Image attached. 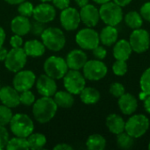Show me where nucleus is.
<instances>
[{
    "label": "nucleus",
    "instance_id": "obj_1",
    "mask_svg": "<svg viewBox=\"0 0 150 150\" xmlns=\"http://www.w3.org/2000/svg\"><path fill=\"white\" fill-rule=\"evenodd\" d=\"M58 106L51 97H42L33 105V115L40 124L49 122L56 114Z\"/></svg>",
    "mask_w": 150,
    "mask_h": 150
},
{
    "label": "nucleus",
    "instance_id": "obj_2",
    "mask_svg": "<svg viewBox=\"0 0 150 150\" xmlns=\"http://www.w3.org/2000/svg\"><path fill=\"white\" fill-rule=\"evenodd\" d=\"M11 133L18 137L27 138L33 133L34 124L32 119L25 113H16L12 116L10 123Z\"/></svg>",
    "mask_w": 150,
    "mask_h": 150
},
{
    "label": "nucleus",
    "instance_id": "obj_3",
    "mask_svg": "<svg viewBox=\"0 0 150 150\" xmlns=\"http://www.w3.org/2000/svg\"><path fill=\"white\" fill-rule=\"evenodd\" d=\"M41 41L46 48L51 51H60L66 44V38L63 32L57 27L46 28L40 35Z\"/></svg>",
    "mask_w": 150,
    "mask_h": 150
},
{
    "label": "nucleus",
    "instance_id": "obj_4",
    "mask_svg": "<svg viewBox=\"0 0 150 150\" xmlns=\"http://www.w3.org/2000/svg\"><path fill=\"white\" fill-rule=\"evenodd\" d=\"M99 15L100 18L106 25L116 26L123 19L122 7L114 2L109 1L101 4L99 9Z\"/></svg>",
    "mask_w": 150,
    "mask_h": 150
},
{
    "label": "nucleus",
    "instance_id": "obj_5",
    "mask_svg": "<svg viewBox=\"0 0 150 150\" xmlns=\"http://www.w3.org/2000/svg\"><path fill=\"white\" fill-rule=\"evenodd\" d=\"M149 120L143 114H134L131 116L125 125L127 132L134 139L143 136L149 128Z\"/></svg>",
    "mask_w": 150,
    "mask_h": 150
},
{
    "label": "nucleus",
    "instance_id": "obj_6",
    "mask_svg": "<svg viewBox=\"0 0 150 150\" xmlns=\"http://www.w3.org/2000/svg\"><path fill=\"white\" fill-rule=\"evenodd\" d=\"M45 74L54 80L62 79L69 70L66 60L60 56H49L44 62L43 66Z\"/></svg>",
    "mask_w": 150,
    "mask_h": 150
},
{
    "label": "nucleus",
    "instance_id": "obj_7",
    "mask_svg": "<svg viewBox=\"0 0 150 150\" xmlns=\"http://www.w3.org/2000/svg\"><path fill=\"white\" fill-rule=\"evenodd\" d=\"M27 62V55L23 47H12L8 51L7 56L4 60L5 68L13 73H16L24 69Z\"/></svg>",
    "mask_w": 150,
    "mask_h": 150
},
{
    "label": "nucleus",
    "instance_id": "obj_8",
    "mask_svg": "<svg viewBox=\"0 0 150 150\" xmlns=\"http://www.w3.org/2000/svg\"><path fill=\"white\" fill-rule=\"evenodd\" d=\"M63 85L69 92L73 95H78L86 85L85 77L79 70L70 69L63 76Z\"/></svg>",
    "mask_w": 150,
    "mask_h": 150
},
{
    "label": "nucleus",
    "instance_id": "obj_9",
    "mask_svg": "<svg viewBox=\"0 0 150 150\" xmlns=\"http://www.w3.org/2000/svg\"><path fill=\"white\" fill-rule=\"evenodd\" d=\"M107 66L101 60L87 61L83 68V75L90 81H99L107 74Z\"/></svg>",
    "mask_w": 150,
    "mask_h": 150
},
{
    "label": "nucleus",
    "instance_id": "obj_10",
    "mask_svg": "<svg viewBox=\"0 0 150 150\" xmlns=\"http://www.w3.org/2000/svg\"><path fill=\"white\" fill-rule=\"evenodd\" d=\"M76 42L84 50H92L99 45V34L91 27L80 30L76 35Z\"/></svg>",
    "mask_w": 150,
    "mask_h": 150
},
{
    "label": "nucleus",
    "instance_id": "obj_11",
    "mask_svg": "<svg viewBox=\"0 0 150 150\" xmlns=\"http://www.w3.org/2000/svg\"><path fill=\"white\" fill-rule=\"evenodd\" d=\"M129 43L133 51L142 54L150 47V35L145 29H134L130 34Z\"/></svg>",
    "mask_w": 150,
    "mask_h": 150
},
{
    "label": "nucleus",
    "instance_id": "obj_12",
    "mask_svg": "<svg viewBox=\"0 0 150 150\" xmlns=\"http://www.w3.org/2000/svg\"><path fill=\"white\" fill-rule=\"evenodd\" d=\"M36 82V76L32 70H19L16 72L13 80L12 86L18 91H24L31 90Z\"/></svg>",
    "mask_w": 150,
    "mask_h": 150
},
{
    "label": "nucleus",
    "instance_id": "obj_13",
    "mask_svg": "<svg viewBox=\"0 0 150 150\" xmlns=\"http://www.w3.org/2000/svg\"><path fill=\"white\" fill-rule=\"evenodd\" d=\"M60 22L63 29L66 31H75L81 22L80 13L74 7H68L62 11L60 15Z\"/></svg>",
    "mask_w": 150,
    "mask_h": 150
},
{
    "label": "nucleus",
    "instance_id": "obj_14",
    "mask_svg": "<svg viewBox=\"0 0 150 150\" xmlns=\"http://www.w3.org/2000/svg\"><path fill=\"white\" fill-rule=\"evenodd\" d=\"M56 16L55 7L48 3H41L34 7L33 18L44 24L49 23L54 19Z\"/></svg>",
    "mask_w": 150,
    "mask_h": 150
},
{
    "label": "nucleus",
    "instance_id": "obj_15",
    "mask_svg": "<svg viewBox=\"0 0 150 150\" xmlns=\"http://www.w3.org/2000/svg\"><path fill=\"white\" fill-rule=\"evenodd\" d=\"M36 89L42 97H53L57 91V84L54 78L45 74L36 80Z\"/></svg>",
    "mask_w": 150,
    "mask_h": 150
},
{
    "label": "nucleus",
    "instance_id": "obj_16",
    "mask_svg": "<svg viewBox=\"0 0 150 150\" xmlns=\"http://www.w3.org/2000/svg\"><path fill=\"white\" fill-rule=\"evenodd\" d=\"M79 13L81 21L87 27L96 26L100 19L99 10L93 4H88L85 6L82 7Z\"/></svg>",
    "mask_w": 150,
    "mask_h": 150
},
{
    "label": "nucleus",
    "instance_id": "obj_17",
    "mask_svg": "<svg viewBox=\"0 0 150 150\" xmlns=\"http://www.w3.org/2000/svg\"><path fill=\"white\" fill-rule=\"evenodd\" d=\"M0 102L10 108L17 107L19 104V92L12 86H3L0 89Z\"/></svg>",
    "mask_w": 150,
    "mask_h": 150
},
{
    "label": "nucleus",
    "instance_id": "obj_18",
    "mask_svg": "<svg viewBox=\"0 0 150 150\" xmlns=\"http://www.w3.org/2000/svg\"><path fill=\"white\" fill-rule=\"evenodd\" d=\"M66 62L70 69L79 70L83 68L84 64L88 61L87 54L81 49H74L70 51L66 57Z\"/></svg>",
    "mask_w": 150,
    "mask_h": 150
},
{
    "label": "nucleus",
    "instance_id": "obj_19",
    "mask_svg": "<svg viewBox=\"0 0 150 150\" xmlns=\"http://www.w3.org/2000/svg\"><path fill=\"white\" fill-rule=\"evenodd\" d=\"M118 105L120 112L123 114L132 115L137 110L138 101L134 95L130 93H124L121 97L119 98Z\"/></svg>",
    "mask_w": 150,
    "mask_h": 150
},
{
    "label": "nucleus",
    "instance_id": "obj_20",
    "mask_svg": "<svg viewBox=\"0 0 150 150\" xmlns=\"http://www.w3.org/2000/svg\"><path fill=\"white\" fill-rule=\"evenodd\" d=\"M11 30L14 34L20 36L26 35L31 30V21L27 17L22 15L16 16L11 22Z\"/></svg>",
    "mask_w": 150,
    "mask_h": 150
},
{
    "label": "nucleus",
    "instance_id": "obj_21",
    "mask_svg": "<svg viewBox=\"0 0 150 150\" xmlns=\"http://www.w3.org/2000/svg\"><path fill=\"white\" fill-rule=\"evenodd\" d=\"M132 52L133 49L129 41L127 40H120L114 44L112 54L116 60L127 61Z\"/></svg>",
    "mask_w": 150,
    "mask_h": 150
},
{
    "label": "nucleus",
    "instance_id": "obj_22",
    "mask_svg": "<svg viewBox=\"0 0 150 150\" xmlns=\"http://www.w3.org/2000/svg\"><path fill=\"white\" fill-rule=\"evenodd\" d=\"M105 125L112 134L117 135L125 131L126 122L120 115L112 113L106 118Z\"/></svg>",
    "mask_w": 150,
    "mask_h": 150
},
{
    "label": "nucleus",
    "instance_id": "obj_23",
    "mask_svg": "<svg viewBox=\"0 0 150 150\" xmlns=\"http://www.w3.org/2000/svg\"><path fill=\"white\" fill-rule=\"evenodd\" d=\"M23 49L27 56L40 57L45 54L46 47L42 41H40L38 40H31L24 44Z\"/></svg>",
    "mask_w": 150,
    "mask_h": 150
},
{
    "label": "nucleus",
    "instance_id": "obj_24",
    "mask_svg": "<svg viewBox=\"0 0 150 150\" xmlns=\"http://www.w3.org/2000/svg\"><path fill=\"white\" fill-rule=\"evenodd\" d=\"M118 36H119L118 30L116 29L115 26L106 25L101 30L99 33V40L103 45L110 47L117 42Z\"/></svg>",
    "mask_w": 150,
    "mask_h": 150
},
{
    "label": "nucleus",
    "instance_id": "obj_25",
    "mask_svg": "<svg viewBox=\"0 0 150 150\" xmlns=\"http://www.w3.org/2000/svg\"><path fill=\"white\" fill-rule=\"evenodd\" d=\"M53 97L57 106L61 108H64V109L70 108L74 105V102H75L73 94H71L68 91H56Z\"/></svg>",
    "mask_w": 150,
    "mask_h": 150
},
{
    "label": "nucleus",
    "instance_id": "obj_26",
    "mask_svg": "<svg viewBox=\"0 0 150 150\" xmlns=\"http://www.w3.org/2000/svg\"><path fill=\"white\" fill-rule=\"evenodd\" d=\"M79 95H80L81 101L85 105L97 104L100 99L99 91L92 87H84Z\"/></svg>",
    "mask_w": 150,
    "mask_h": 150
},
{
    "label": "nucleus",
    "instance_id": "obj_27",
    "mask_svg": "<svg viewBox=\"0 0 150 150\" xmlns=\"http://www.w3.org/2000/svg\"><path fill=\"white\" fill-rule=\"evenodd\" d=\"M29 149L40 150L44 149L47 143V138L40 133H33L27 138Z\"/></svg>",
    "mask_w": 150,
    "mask_h": 150
},
{
    "label": "nucleus",
    "instance_id": "obj_28",
    "mask_svg": "<svg viewBox=\"0 0 150 150\" xmlns=\"http://www.w3.org/2000/svg\"><path fill=\"white\" fill-rule=\"evenodd\" d=\"M106 146V140L98 134H91L86 141V147L90 150H103Z\"/></svg>",
    "mask_w": 150,
    "mask_h": 150
},
{
    "label": "nucleus",
    "instance_id": "obj_29",
    "mask_svg": "<svg viewBox=\"0 0 150 150\" xmlns=\"http://www.w3.org/2000/svg\"><path fill=\"white\" fill-rule=\"evenodd\" d=\"M125 23L128 27L132 29H138L142 27L143 24V18L139 12L133 11H129L125 16Z\"/></svg>",
    "mask_w": 150,
    "mask_h": 150
},
{
    "label": "nucleus",
    "instance_id": "obj_30",
    "mask_svg": "<svg viewBox=\"0 0 150 150\" xmlns=\"http://www.w3.org/2000/svg\"><path fill=\"white\" fill-rule=\"evenodd\" d=\"M5 149L8 150H28L29 146L27 139L15 136L14 138L9 140Z\"/></svg>",
    "mask_w": 150,
    "mask_h": 150
},
{
    "label": "nucleus",
    "instance_id": "obj_31",
    "mask_svg": "<svg viewBox=\"0 0 150 150\" xmlns=\"http://www.w3.org/2000/svg\"><path fill=\"white\" fill-rule=\"evenodd\" d=\"M134 141L127 132H122L117 134V145L121 149H129L134 146Z\"/></svg>",
    "mask_w": 150,
    "mask_h": 150
},
{
    "label": "nucleus",
    "instance_id": "obj_32",
    "mask_svg": "<svg viewBox=\"0 0 150 150\" xmlns=\"http://www.w3.org/2000/svg\"><path fill=\"white\" fill-rule=\"evenodd\" d=\"M140 85L142 89V93L144 95V98L150 96V68L147 69L141 76Z\"/></svg>",
    "mask_w": 150,
    "mask_h": 150
},
{
    "label": "nucleus",
    "instance_id": "obj_33",
    "mask_svg": "<svg viewBox=\"0 0 150 150\" xmlns=\"http://www.w3.org/2000/svg\"><path fill=\"white\" fill-rule=\"evenodd\" d=\"M12 116L11 108L4 105H0V126L5 127L6 125H9Z\"/></svg>",
    "mask_w": 150,
    "mask_h": 150
},
{
    "label": "nucleus",
    "instance_id": "obj_34",
    "mask_svg": "<svg viewBox=\"0 0 150 150\" xmlns=\"http://www.w3.org/2000/svg\"><path fill=\"white\" fill-rule=\"evenodd\" d=\"M33 9H34V6L33 5V4L31 2H28L25 0L18 4V11L19 15L29 18V17H33Z\"/></svg>",
    "mask_w": 150,
    "mask_h": 150
},
{
    "label": "nucleus",
    "instance_id": "obj_35",
    "mask_svg": "<svg viewBox=\"0 0 150 150\" xmlns=\"http://www.w3.org/2000/svg\"><path fill=\"white\" fill-rule=\"evenodd\" d=\"M19 101L20 104L25 106H30L35 102V96L30 90L24 91L19 92Z\"/></svg>",
    "mask_w": 150,
    "mask_h": 150
},
{
    "label": "nucleus",
    "instance_id": "obj_36",
    "mask_svg": "<svg viewBox=\"0 0 150 150\" xmlns=\"http://www.w3.org/2000/svg\"><path fill=\"white\" fill-rule=\"evenodd\" d=\"M112 71L116 76H122L126 75V73L127 72V61L116 60V62L112 65Z\"/></svg>",
    "mask_w": 150,
    "mask_h": 150
},
{
    "label": "nucleus",
    "instance_id": "obj_37",
    "mask_svg": "<svg viewBox=\"0 0 150 150\" xmlns=\"http://www.w3.org/2000/svg\"><path fill=\"white\" fill-rule=\"evenodd\" d=\"M109 91L114 98H119L125 93V87L120 83H112L110 85Z\"/></svg>",
    "mask_w": 150,
    "mask_h": 150
},
{
    "label": "nucleus",
    "instance_id": "obj_38",
    "mask_svg": "<svg viewBox=\"0 0 150 150\" xmlns=\"http://www.w3.org/2000/svg\"><path fill=\"white\" fill-rule=\"evenodd\" d=\"M45 29H46V27H45V24L44 23L37 21L35 19H34L33 22H31L30 33H32V34H33L35 36H40Z\"/></svg>",
    "mask_w": 150,
    "mask_h": 150
},
{
    "label": "nucleus",
    "instance_id": "obj_39",
    "mask_svg": "<svg viewBox=\"0 0 150 150\" xmlns=\"http://www.w3.org/2000/svg\"><path fill=\"white\" fill-rule=\"evenodd\" d=\"M9 133L5 127L0 126V150L6 148V145L9 142Z\"/></svg>",
    "mask_w": 150,
    "mask_h": 150
},
{
    "label": "nucleus",
    "instance_id": "obj_40",
    "mask_svg": "<svg viewBox=\"0 0 150 150\" xmlns=\"http://www.w3.org/2000/svg\"><path fill=\"white\" fill-rule=\"evenodd\" d=\"M92 54L94 55V57L98 60H103L106 57L107 55V51L106 49L102 47V46H97L94 49H92Z\"/></svg>",
    "mask_w": 150,
    "mask_h": 150
},
{
    "label": "nucleus",
    "instance_id": "obj_41",
    "mask_svg": "<svg viewBox=\"0 0 150 150\" xmlns=\"http://www.w3.org/2000/svg\"><path fill=\"white\" fill-rule=\"evenodd\" d=\"M140 14L142 15V18L150 22V2L145 3L140 10Z\"/></svg>",
    "mask_w": 150,
    "mask_h": 150
},
{
    "label": "nucleus",
    "instance_id": "obj_42",
    "mask_svg": "<svg viewBox=\"0 0 150 150\" xmlns=\"http://www.w3.org/2000/svg\"><path fill=\"white\" fill-rule=\"evenodd\" d=\"M10 44L12 47H22L23 46V39L22 36L18 35V34H14L13 36L11 37L10 40Z\"/></svg>",
    "mask_w": 150,
    "mask_h": 150
},
{
    "label": "nucleus",
    "instance_id": "obj_43",
    "mask_svg": "<svg viewBox=\"0 0 150 150\" xmlns=\"http://www.w3.org/2000/svg\"><path fill=\"white\" fill-rule=\"evenodd\" d=\"M52 2H53V5L55 8L62 11L68 8L70 4V0H52Z\"/></svg>",
    "mask_w": 150,
    "mask_h": 150
},
{
    "label": "nucleus",
    "instance_id": "obj_44",
    "mask_svg": "<svg viewBox=\"0 0 150 150\" xmlns=\"http://www.w3.org/2000/svg\"><path fill=\"white\" fill-rule=\"evenodd\" d=\"M73 148L67 143H59L54 147V150H72Z\"/></svg>",
    "mask_w": 150,
    "mask_h": 150
},
{
    "label": "nucleus",
    "instance_id": "obj_45",
    "mask_svg": "<svg viewBox=\"0 0 150 150\" xmlns=\"http://www.w3.org/2000/svg\"><path fill=\"white\" fill-rule=\"evenodd\" d=\"M8 51L5 47H4L3 46L0 47V62H4L6 56H7Z\"/></svg>",
    "mask_w": 150,
    "mask_h": 150
},
{
    "label": "nucleus",
    "instance_id": "obj_46",
    "mask_svg": "<svg viewBox=\"0 0 150 150\" xmlns=\"http://www.w3.org/2000/svg\"><path fill=\"white\" fill-rule=\"evenodd\" d=\"M113 2L115 4H117L118 5H120V6L124 7V6L128 5L132 2V0H113Z\"/></svg>",
    "mask_w": 150,
    "mask_h": 150
},
{
    "label": "nucleus",
    "instance_id": "obj_47",
    "mask_svg": "<svg viewBox=\"0 0 150 150\" xmlns=\"http://www.w3.org/2000/svg\"><path fill=\"white\" fill-rule=\"evenodd\" d=\"M144 108L146 112L150 114V96H147L144 99Z\"/></svg>",
    "mask_w": 150,
    "mask_h": 150
},
{
    "label": "nucleus",
    "instance_id": "obj_48",
    "mask_svg": "<svg viewBox=\"0 0 150 150\" xmlns=\"http://www.w3.org/2000/svg\"><path fill=\"white\" fill-rule=\"evenodd\" d=\"M5 37H6L5 31L4 30V28L0 27V47H2L4 45V40H5Z\"/></svg>",
    "mask_w": 150,
    "mask_h": 150
},
{
    "label": "nucleus",
    "instance_id": "obj_49",
    "mask_svg": "<svg viewBox=\"0 0 150 150\" xmlns=\"http://www.w3.org/2000/svg\"><path fill=\"white\" fill-rule=\"evenodd\" d=\"M89 1H90V0H75L76 4L80 8H82V7L85 6L86 4H89Z\"/></svg>",
    "mask_w": 150,
    "mask_h": 150
},
{
    "label": "nucleus",
    "instance_id": "obj_50",
    "mask_svg": "<svg viewBox=\"0 0 150 150\" xmlns=\"http://www.w3.org/2000/svg\"><path fill=\"white\" fill-rule=\"evenodd\" d=\"M7 4H11V5H18L19 4H21L22 2L25 1V0H4Z\"/></svg>",
    "mask_w": 150,
    "mask_h": 150
},
{
    "label": "nucleus",
    "instance_id": "obj_51",
    "mask_svg": "<svg viewBox=\"0 0 150 150\" xmlns=\"http://www.w3.org/2000/svg\"><path fill=\"white\" fill-rule=\"evenodd\" d=\"M93 1L95 3L98 4H105V3H107V2H109L111 0H93Z\"/></svg>",
    "mask_w": 150,
    "mask_h": 150
},
{
    "label": "nucleus",
    "instance_id": "obj_52",
    "mask_svg": "<svg viewBox=\"0 0 150 150\" xmlns=\"http://www.w3.org/2000/svg\"><path fill=\"white\" fill-rule=\"evenodd\" d=\"M41 3H47V2H50V1H52V0H40Z\"/></svg>",
    "mask_w": 150,
    "mask_h": 150
},
{
    "label": "nucleus",
    "instance_id": "obj_53",
    "mask_svg": "<svg viewBox=\"0 0 150 150\" xmlns=\"http://www.w3.org/2000/svg\"><path fill=\"white\" fill-rule=\"evenodd\" d=\"M149 149L150 150V142H149Z\"/></svg>",
    "mask_w": 150,
    "mask_h": 150
}]
</instances>
